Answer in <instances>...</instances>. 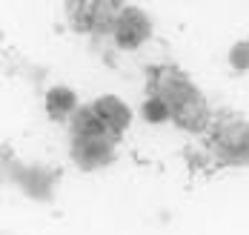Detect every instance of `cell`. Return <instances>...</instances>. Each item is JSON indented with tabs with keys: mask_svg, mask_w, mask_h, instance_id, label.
Listing matches in <instances>:
<instances>
[{
	"mask_svg": "<svg viewBox=\"0 0 249 235\" xmlns=\"http://www.w3.org/2000/svg\"><path fill=\"white\" fill-rule=\"evenodd\" d=\"M169 106L172 121L186 132H200L209 127V106L195 83L175 66H160L152 72V92Z\"/></svg>",
	"mask_w": 249,
	"mask_h": 235,
	"instance_id": "cell-1",
	"label": "cell"
},
{
	"mask_svg": "<svg viewBox=\"0 0 249 235\" xmlns=\"http://www.w3.org/2000/svg\"><path fill=\"white\" fill-rule=\"evenodd\" d=\"M121 12H124V3H112V0H72V3H66L69 23L77 32H89V35L115 32Z\"/></svg>",
	"mask_w": 249,
	"mask_h": 235,
	"instance_id": "cell-2",
	"label": "cell"
},
{
	"mask_svg": "<svg viewBox=\"0 0 249 235\" xmlns=\"http://www.w3.org/2000/svg\"><path fill=\"white\" fill-rule=\"evenodd\" d=\"M209 144L224 163H235V166L249 163V121H241V118L221 121L212 132Z\"/></svg>",
	"mask_w": 249,
	"mask_h": 235,
	"instance_id": "cell-3",
	"label": "cell"
},
{
	"mask_svg": "<svg viewBox=\"0 0 249 235\" xmlns=\"http://www.w3.org/2000/svg\"><path fill=\"white\" fill-rule=\"evenodd\" d=\"M112 35H115V43L121 49H138L152 35V23L138 6H124V12L118 18V26H115Z\"/></svg>",
	"mask_w": 249,
	"mask_h": 235,
	"instance_id": "cell-4",
	"label": "cell"
},
{
	"mask_svg": "<svg viewBox=\"0 0 249 235\" xmlns=\"http://www.w3.org/2000/svg\"><path fill=\"white\" fill-rule=\"evenodd\" d=\"M115 155V138H100V141H77L72 138V158L80 169H98L109 163Z\"/></svg>",
	"mask_w": 249,
	"mask_h": 235,
	"instance_id": "cell-5",
	"label": "cell"
},
{
	"mask_svg": "<svg viewBox=\"0 0 249 235\" xmlns=\"http://www.w3.org/2000/svg\"><path fill=\"white\" fill-rule=\"evenodd\" d=\"M92 109H95V115L103 121V127L112 132L115 138H121V135L126 132V127L132 124L129 106H126L121 98H115V95H100L98 101L92 104Z\"/></svg>",
	"mask_w": 249,
	"mask_h": 235,
	"instance_id": "cell-6",
	"label": "cell"
},
{
	"mask_svg": "<svg viewBox=\"0 0 249 235\" xmlns=\"http://www.w3.org/2000/svg\"><path fill=\"white\" fill-rule=\"evenodd\" d=\"M72 138H77V141H100V138H115V135L103 127V121L95 115L92 106H83L72 115Z\"/></svg>",
	"mask_w": 249,
	"mask_h": 235,
	"instance_id": "cell-7",
	"label": "cell"
},
{
	"mask_svg": "<svg viewBox=\"0 0 249 235\" xmlns=\"http://www.w3.org/2000/svg\"><path fill=\"white\" fill-rule=\"evenodd\" d=\"M46 112L52 121H66L77 112V98L69 86H52L46 92Z\"/></svg>",
	"mask_w": 249,
	"mask_h": 235,
	"instance_id": "cell-8",
	"label": "cell"
},
{
	"mask_svg": "<svg viewBox=\"0 0 249 235\" xmlns=\"http://www.w3.org/2000/svg\"><path fill=\"white\" fill-rule=\"evenodd\" d=\"M141 112H143V118H146L149 124H166V121H172V112H169V106L163 104L160 98H155V95H149V98L143 101Z\"/></svg>",
	"mask_w": 249,
	"mask_h": 235,
	"instance_id": "cell-9",
	"label": "cell"
},
{
	"mask_svg": "<svg viewBox=\"0 0 249 235\" xmlns=\"http://www.w3.org/2000/svg\"><path fill=\"white\" fill-rule=\"evenodd\" d=\"M229 63L235 66V69H249V40H244V43H235L232 46V52H229Z\"/></svg>",
	"mask_w": 249,
	"mask_h": 235,
	"instance_id": "cell-10",
	"label": "cell"
}]
</instances>
